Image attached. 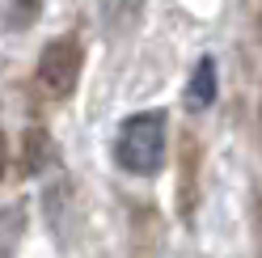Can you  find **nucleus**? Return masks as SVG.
I'll return each instance as SVG.
<instances>
[{"label":"nucleus","mask_w":262,"mask_h":258,"mask_svg":"<svg viewBox=\"0 0 262 258\" xmlns=\"http://www.w3.org/2000/svg\"><path fill=\"white\" fill-rule=\"evenodd\" d=\"M165 144H169V115L165 110H140L119 123L114 136V161L131 178H152L165 165Z\"/></svg>","instance_id":"f257e3e1"},{"label":"nucleus","mask_w":262,"mask_h":258,"mask_svg":"<svg viewBox=\"0 0 262 258\" xmlns=\"http://www.w3.org/2000/svg\"><path fill=\"white\" fill-rule=\"evenodd\" d=\"M80 63H85V51H80L76 34L51 38L42 47V59H38V85L51 93V98H68V93H76Z\"/></svg>","instance_id":"f03ea898"},{"label":"nucleus","mask_w":262,"mask_h":258,"mask_svg":"<svg viewBox=\"0 0 262 258\" xmlns=\"http://www.w3.org/2000/svg\"><path fill=\"white\" fill-rule=\"evenodd\" d=\"M216 93H220L216 59H211V55H203L199 63H194L190 80H186V106H190V110H207L211 102H216Z\"/></svg>","instance_id":"7ed1b4c3"},{"label":"nucleus","mask_w":262,"mask_h":258,"mask_svg":"<svg viewBox=\"0 0 262 258\" xmlns=\"http://www.w3.org/2000/svg\"><path fill=\"white\" fill-rule=\"evenodd\" d=\"M21 229H26V207H0V258H13V250L21 246Z\"/></svg>","instance_id":"20e7f679"},{"label":"nucleus","mask_w":262,"mask_h":258,"mask_svg":"<svg viewBox=\"0 0 262 258\" xmlns=\"http://www.w3.org/2000/svg\"><path fill=\"white\" fill-rule=\"evenodd\" d=\"M140 5L144 0H106V22L119 30V26H131L140 17Z\"/></svg>","instance_id":"39448f33"},{"label":"nucleus","mask_w":262,"mask_h":258,"mask_svg":"<svg viewBox=\"0 0 262 258\" xmlns=\"http://www.w3.org/2000/svg\"><path fill=\"white\" fill-rule=\"evenodd\" d=\"M34 17H38V0H13V5H9V22L17 30H26Z\"/></svg>","instance_id":"423d86ee"},{"label":"nucleus","mask_w":262,"mask_h":258,"mask_svg":"<svg viewBox=\"0 0 262 258\" xmlns=\"http://www.w3.org/2000/svg\"><path fill=\"white\" fill-rule=\"evenodd\" d=\"M5 165H9V148H5V136H0V174H5Z\"/></svg>","instance_id":"0eeeda50"}]
</instances>
